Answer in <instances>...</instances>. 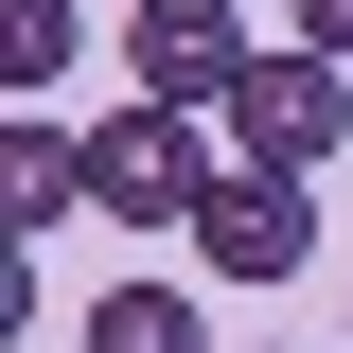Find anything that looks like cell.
Returning <instances> with one entry per match:
<instances>
[{
  "label": "cell",
  "instance_id": "cell-9",
  "mask_svg": "<svg viewBox=\"0 0 353 353\" xmlns=\"http://www.w3.org/2000/svg\"><path fill=\"white\" fill-rule=\"evenodd\" d=\"M336 353H353V336H336Z\"/></svg>",
  "mask_w": 353,
  "mask_h": 353
},
{
  "label": "cell",
  "instance_id": "cell-7",
  "mask_svg": "<svg viewBox=\"0 0 353 353\" xmlns=\"http://www.w3.org/2000/svg\"><path fill=\"white\" fill-rule=\"evenodd\" d=\"M71 71H88V18H71V0H0V88H36V106H53Z\"/></svg>",
  "mask_w": 353,
  "mask_h": 353
},
{
  "label": "cell",
  "instance_id": "cell-6",
  "mask_svg": "<svg viewBox=\"0 0 353 353\" xmlns=\"http://www.w3.org/2000/svg\"><path fill=\"white\" fill-rule=\"evenodd\" d=\"M71 353H212V301H194V283H106V301L71 318Z\"/></svg>",
  "mask_w": 353,
  "mask_h": 353
},
{
  "label": "cell",
  "instance_id": "cell-3",
  "mask_svg": "<svg viewBox=\"0 0 353 353\" xmlns=\"http://www.w3.org/2000/svg\"><path fill=\"white\" fill-rule=\"evenodd\" d=\"M194 265H212V283H301V265H318V176L212 159V194H194Z\"/></svg>",
  "mask_w": 353,
  "mask_h": 353
},
{
  "label": "cell",
  "instance_id": "cell-2",
  "mask_svg": "<svg viewBox=\"0 0 353 353\" xmlns=\"http://www.w3.org/2000/svg\"><path fill=\"white\" fill-rule=\"evenodd\" d=\"M230 159H283V176H318V159H353V53H318V36H283L248 88H230Z\"/></svg>",
  "mask_w": 353,
  "mask_h": 353
},
{
  "label": "cell",
  "instance_id": "cell-1",
  "mask_svg": "<svg viewBox=\"0 0 353 353\" xmlns=\"http://www.w3.org/2000/svg\"><path fill=\"white\" fill-rule=\"evenodd\" d=\"M194 194H212V106L124 88V106L88 124V212H124V230H194Z\"/></svg>",
  "mask_w": 353,
  "mask_h": 353
},
{
  "label": "cell",
  "instance_id": "cell-8",
  "mask_svg": "<svg viewBox=\"0 0 353 353\" xmlns=\"http://www.w3.org/2000/svg\"><path fill=\"white\" fill-rule=\"evenodd\" d=\"M283 36H318V53H353V0H283Z\"/></svg>",
  "mask_w": 353,
  "mask_h": 353
},
{
  "label": "cell",
  "instance_id": "cell-5",
  "mask_svg": "<svg viewBox=\"0 0 353 353\" xmlns=\"http://www.w3.org/2000/svg\"><path fill=\"white\" fill-rule=\"evenodd\" d=\"M53 212H88V124H53L18 88V124H0V230H53Z\"/></svg>",
  "mask_w": 353,
  "mask_h": 353
},
{
  "label": "cell",
  "instance_id": "cell-4",
  "mask_svg": "<svg viewBox=\"0 0 353 353\" xmlns=\"http://www.w3.org/2000/svg\"><path fill=\"white\" fill-rule=\"evenodd\" d=\"M124 71L230 124V88L265 71V36H248V0H141V18H124Z\"/></svg>",
  "mask_w": 353,
  "mask_h": 353
}]
</instances>
